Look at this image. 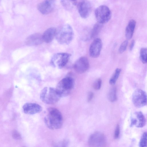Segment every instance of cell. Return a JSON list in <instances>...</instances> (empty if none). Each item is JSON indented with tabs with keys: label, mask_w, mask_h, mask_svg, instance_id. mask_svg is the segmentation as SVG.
<instances>
[{
	"label": "cell",
	"mask_w": 147,
	"mask_h": 147,
	"mask_svg": "<svg viewBox=\"0 0 147 147\" xmlns=\"http://www.w3.org/2000/svg\"><path fill=\"white\" fill-rule=\"evenodd\" d=\"M135 44V41L133 40L131 41V42L129 46V49L130 51H131L134 47Z\"/></svg>",
	"instance_id": "4dcf8cb0"
},
{
	"label": "cell",
	"mask_w": 147,
	"mask_h": 147,
	"mask_svg": "<svg viewBox=\"0 0 147 147\" xmlns=\"http://www.w3.org/2000/svg\"><path fill=\"white\" fill-rule=\"evenodd\" d=\"M128 44V41L127 40L124 41L120 45L119 49V52L121 53L126 50Z\"/></svg>",
	"instance_id": "d4e9b609"
},
{
	"label": "cell",
	"mask_w": 147,
	"mask_h": 147,
	"mask_svg": "<svg viewBox=\"0 0 147 147\" xmlns=\"http://www.w3.org/2000/svg\"></svg>",
	"instance_id": "1f68e13d"
},
{
	"label": "cell",
	"mask_w": 147,
	"mask_h": 147,
	"mask_svg": "<svg viewBox=\"0 0 147 147\" xmlns=\"http://www.w3.org/2000/svg\"><path fill=\"white\" fill-rule=\"evenodd\" d=\"M140 59L144 64L147 62V49L146 48H142L140 51Z\"/></svg>",
	"instance_id": "7402d4cb"
},
{
	"label": "cell",
	"mask_w": 147,
	"mask_h": 147,
	"mask_svg": "<svg viewBox=\"0 0 147 147\" xmlns=\"http://www.w3.org/2000/svg\"><path fill=\"white\" fill-rule=\"evenodd\" d=\"M95 14L98 23L102 24L108 22L111 17V12L109 8L105 5H101L95 10Z\"/></svg>",
	"instance_id": "8992f818"
},
{
	"label": "cell",
	"mask_w": 147,
	"mask_h": 147,
	"mask_svg": "<svg viewBox=\"0 0 147 147\" xmlns=\"http://www.w3.org/2000/svg\"><path fill=\"white\" fill-rule=\"evenodd\" d=\"M13 138L16 140H20L22 138L21 134L16 130H14L12 132Z\"/></svg>",
	"instance_id": "4316f807"
},
{
	"label": "cell",
	"mask_w": 147,
	"mask_h": 147,
	"mask_svg": "<svg viewBox=\"0 0 147 147\" xmlns=\"http://www.w3.org/2000/svg\"><path fill=\"white\" fill-rule=\"evenodd\" d=\"M102 47V42L100 38H96L91 44L89 48V54L94 58L98 57L99 55Z\"/></svg>",
	"instance_id": "7c38bea8"
},
{
	"label": "cell",
	"mask_w": 147,
	"mask_h": 147,
	"mask_svg": "<svg viewBox=\"0 0 147 147\" xmlns=\"http://www.w3.org/2000/svg\"><path fill=\"white\" fill-rule=\"evenodd\" d=\"M61 3L63 6L66 9H70L72 8L73 5H76V1H61Z\"/></svg>",
	"instance_id": "44dd1931"
},
{
	"label": "cell",
	"mask_w": 147,
	"mask_h": 147,
	"mask_svg": "<svg viewBox=\"0 0 147 147\" xmlns=\"http://www.w3.org/2000/svg\"><path fill=\"white\" fill-rule=\"evenodd\" d=\"M121 70L119 68H117L109 80V83L111 85H114L116 83L121 73Z\"/></svg>",
	"instance_id": "d6986e66"
},
{
	"label": "cell",
	"mask_w": 147,
	"mask_h": 147,
	"mask_svg": "<svg viewBox=\"0 0 147 147\" xmlns=\"http://www.w3.org/2000/svg\"><path fill=\"white\" fill-rule=\"evenodd\" d=\"M89 62L88 59L85 57H82L75 62L73 66L75 71L79 74H82L86 72L88 69Z\"/></svg>",
	"instance_id": "9c48e42d"
},
{
	"label": "cell",
	"mask_w": 147,
	"mask_h": 147,
	"mask_svg": "<svg viewBox=\"0 0 147 147\" xmlns=\"http://www.w3.org/2000/svg\"><path fill=\"white\" fill-rule=\"evenodd\" d=\"M93 93L92 92H89L87 96V100L88 102L90 101L92 99L93 96Z\"/></svg>",
	"instance_id": "f1b7e54d"
},
{
	"label": "cell",
	"mask_w": 147,
	"mask_h": 147,
	"mask_svg": "<svg viewBox=\"0 0 147 147\" xmlns=\"http://www.w3.org/2000/svg\"><path fill=\"white\" fill-rule=\"evenodd\" d=\"M78 12L80 16L83 18H88L92 10L90 3L87 1H82L77 3Z\"/></svg>",
	"instance_id": "30bf717a"
},
{
	"label": "cell",
	"mask_w": 147,
	"mask_h": 147,
	"mask_svg": "<svg viewBox=\"0 0 147 147\" xmlns=\"http://www.w3.org/2000/svg\"><path fill=\"white\" fill-rule=\"evenodd\" d=\"M136 25V22L133 20H130L125 30V36L127 39H131L133 35Z\"/></svg>",
	"instance_id": "2e32d148"
},
{
	"label": "cell",
	"mask_w": 147,
	"mask_h": 147,
	"mask_svg": "<svg viewBox=\"0 0 147 147\" xmlns=\"http://www.w3.org/2000/svg\"><path fill=\"white\" fill-rule=\"evenodd\" d=\"M120 127L118 124L117 125L114 134V138L115 139L117 138L120 134Z\"/></svg>",
	"instance_id": "83f0119b"
},
{
	"label": "cell",
	"mask_w": 147,
	"mask_h": 147,
	"mask_svg": "<svg viewBox=\"0 0 147 147\" xmlns=\"http://www.w3.org/2000/svg\"><path fill=\"white\" fill-rule=\"evenodd\" d=\"M74 36L72 28L69 24H65L57 31L55 37L57 41L62 45H68L72 41Z\"/></svg>",
	"instance_id": "7a4b0ae2"
},
{
	"label": "cell",
	"mask_w": 147,
	"mask_h": 147,
	"mask_svg": "<svg viewBox=\"0 0 147 147\" xmlns=\"http://www.w3.org/2000/svg\"><path fill=\"white\" fill-rule=\"evenodd\" d=\"M22 108L24 113L28 115H33L39 113L42 109V107L39 104L30 102L25 104Z\"/></svg>",
	"instance_id": "4fadbf2b"
},
{
	"label": "cell",
	"mask_w": 147,
	"mask_h": 147,
	"mask_svg": "<svg viewBox=\"0 0 147 147\" xmlns=\"http://www.w3.org/2000/svg\"><path fill=\"white\" fill-rule=\"evenodd\" d=\"M43 42L42 35L38 33L31 34L26 38L25 40L26 44L30 46L38 45Z\"/></svg>",
	"instance_id": "5bb4252c"
},
{
	"label": "cell",
	"mask_w": 147,
	"mask_h": 147,
	"mask_svg": "<svg viewBox=\"0 0 147 147\" xmlns=\"http://www.w3.org/2000/svg\"><path fill=\"white\" fill-rule=\"evenodd\" d=\"M69 144L68 141L66 139L55 143L53 147H68Z\"/></svg>",
	"instance_id": "cb8c5ba5"
},
{
	"label": "cell",
	"mask_w": 147,
	"mask_h": 147,
	"mask_svg": "<svg viewBox=\"0 0 147 147\" xmlns=\"http://www.w3.org/2000/svg\"><path fill=\"white\" fill-rule=\"evenodd\" d=\"M106 143L105 138L102 133L97 131L92 134L88 140L90 147H104Z\"/></svg>",
	"instance_id": "ba28073f"
},
{
	"label": "cell",
	"mask_w": 147,
	"mask_h": 147,
	"mask_svg": "<svg viewBox=\"0 0 147 147\" xmlns=\"http://www.w3.org/2000/svg\"><path fill=\"white\" fill-rule=\"evenodd\" d=\"M138 121L135 118H132L131 120V123L130 126H132L134 125L137 124Z\"/></svg>",
	"instance_id": "f546056e"
},
{
	"label": "cell",
	"mask_w": 147,
	"mask_h": 147,
	"mask_svg": "<svg viewBox=\"0 0 147 147\" xmlns=\"http://www.w3.org/2000/svg\"><path fill=\"white\" fill-rule=\"evenodd\" d=\"M61 98L55 88L45 87L40 92V100L43 102L47 104H54L59 100Z\"/></svg>",
	"instance_id": "3957f363"
},
{
	"label": "cell",
	"mask_w": 147,
	"mask_h": 147,
	"mask_svg": "<svg viewBox=\"0 0 147 147\" xmlns=\"http://www.w3.org/2000/svg\"><path fill=\"white\" fill-rule=\"evenodd\" d=\"M132 101L136 107L140 108L146 105L147 95L145 92L138 89L136 90L132 95Z\"/></svg>",
	"instance_id": "52a82bcc"
},
{
	"label": "cell",
	"mask_w": 147,
	"mask_h": 147,
	"mask_svg": "<svg viewBox=\"0 0 147 147\" xmlns=\"http://www.w3.org/2000/svg\"><path fill=\"white\" fill-rule=\"evenodd\" d=\"M71 56L67 53H57L52 57L50 64L54 67L61 69L67 64Z\"/></svg>",
	"instance_id": "5b68a950"
},
{
	"label": "cell",
	"mask_w": 147,
	"mask_h": 147,
	"mask_svg": "<svg viewBox=\"0 0 147 147\" xmlns=\"http://www.w3.org/2000/svg\"><path fill=\"white\" fill-rule=\"evenodd\" d=\"M54 0H45L39 3L37 5L38 10L42 14L47 15L51 13L55 6Z\"/></svg>",
	"instance_id": "8fae6325"
},
{
	"label": "cell",
	"mask_w": 147,
	"mask_h": 147,
	"mask_svg": "<svg viewBox=\"0 0 147 147\" xmlns=\"http://www.w3.org/2000/svg\"><path fill=\"white\" fill-rule=\"evenodd\" d=\"M108 98L109 100L112 102L117 100L116 88L115 87H112L110 89L108 93Z\"/></svg>",
	"instance_id": "ac0fdd59"
},
{
	"label": "cell",
	"mask_w": 147,
	"mask_h": 147,
	"mask_svg": "<svg viewBox=\"0 0 147 147\" xmlns=\"http://www.w3.org/2000/svg\"><path fill=\"white\" fill-rule=\"evenodd\" d=\"M74 85V79L67 77L62 79L57 84L56 90L61 97L68 96L71 92Z\"/></svg>",
	"instance_id": "277c9868"
},
{
	"label": "cell",
	"mask_w": 147,
	"mask_h": 147,
	"mask_svg": "<svg viewBox=\"0 0 147 147\" xmlns=\"http://www.w3.org/2000/svg\"><path fill=\"white\" fill-rule=\"evenodd\" d=\"M46 126L51 129L60 128L63 123V117L61 112L54 107L48 108L47 114L44 118Z\"/></svg>",
	"instance_id": "6da1fadb"
},
{
	"label": "cell",
	"mask_w": 147,
	"mask_h": 147,
	"mask_svg": "<svg viewBox=\"0 0 147 147\" xmlns=\"http://www.w3.org/2000/svg\"><path fill=\"white\" fill-rule=\"evenodd\" d=\"M102 81L101 79L98 78L96 80L93 84V88L96 90H99L101 87Z\"/></svg>",
	"instance_id": "484cf974"
},
{
	"label": "cell",
	"mask_w": 147,
	"mask_h": 147,
	"mask_svg": "<svg viewBox=\"0 0 147 147\" xmlns=\"http://www.w3.org/2000/svg\"><path fill=\"white\" fill-rule=\"evenodd\" d=\"M101 24L97 23L94 25L90 34V37L91 38H94L98 34L102 28Z\"/></svg>",
	"instance_id": "ffe728a7"
},
{
	"label": "cell",
	"mask_w": 147,
	"mask_h": 147,
	"mask_svg": "<svg viewBox=\"0 0 147 147\" xmlns=\"http://www.w3.org/2000/svg\"><path fill=\"white\" fill-rule=\"evenodd\" d=\"M135 114L138 121V123L136 127L138 128L142 127L146 123V119L144 116L141 111L136 112Z\"/></svg>",
	"instance_id": "e0dca14e"
},
{
	"label": "cell",
	"mask_w": 147,
	"mask_h": 147,
	"mask_svg": "<svg viewBox=\"0 0 147 147\" xmlns=\"http://www.w3.org/2000/svg\"><path fill=\"white\" fill-rule=\"evenodd\" d=\"M147 143V134L146 132L143 134L139 142V147H146Z\"/></svg>",
	"instance_id": "603a6c76"
},
{
	"label": "cell",
	"mask_w": 147,
	"mask_h": 147,
	"mask_svg": "<svg viewBox=\"0 0 147 147\" xmlns=\"http://www.w3.org/2000/svg\"><path fill=\"white\" fill-rule=\"evenodd\" d=\"M57 30L55 28L51 27L47 29L42 35L43 42L47 43L51 42L55 36Z\"/></svg>",
	"instance_id": "9a60e30c"
}]
</instances>
